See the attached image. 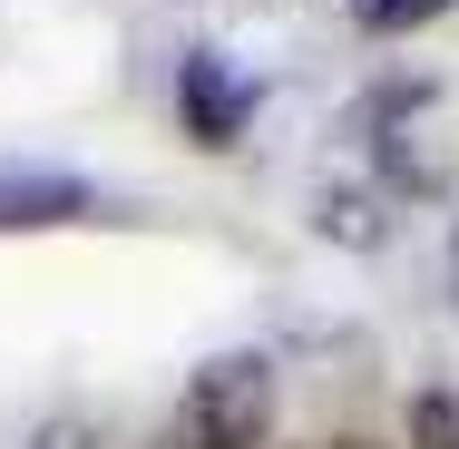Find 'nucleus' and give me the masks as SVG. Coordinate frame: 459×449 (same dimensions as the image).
<instances>
[{
    "label": "nucleus",
    "instance_id": "obj_1",
    "mask_svg": "<svg viewBox=\"0 0 459 449\" xmlns=\"http://www.w3.org/2000/svg\"><path fill=\"white\" fill-rule=\"evenodd\" d=\"M264 410H274V381H264L255 352L205 361V371L186 381L177 420L157 430V449H255V440H264Z\"/></svg>",
    "mask_w": 459,
    "mask_h": 449
},
{
    "label": "nucleus",
    "instance_id": "obj_2",
    "mask_svg": "<svg viewBox=\"0 0 459 449\" xmlns=\"http://www.w3.org/2000/svg\"><path fill=\"white\" fill-rule=\"evenodd\" d=\"M177 108H186V137H195V147H235V137H245V117H255L245 79H225V59H205V49L186 59Z\"/></svg>",
    "mask_w": 459,
    "mask_h": 449
},
{
    "label": "nucleus",
    "instance_id": "obj_3",
    "mask_svg": "<svg viewBox=\"0 0 459 449\" xmlns=\"http://www.w3.org/2000/svg\"><path fill=\"white\" fill-rule=\"evenodd\" d=\"M98 205L89 177H49V167H0V235H30V225H79Z\"/></svg>",
    "mask_w": 459,
    "mask_h": 449
},
{
    "label": "nucleus",
    "instance_id": "obj_4",
    "mask_svg": "<svg viewBox=\"0 0 459 449\" xmlns=\"http://www.w3.org/2000/svg\"><path fill=\"white\" fill-rule=\"evenodd\" d=\"M440 10H450V0H352V20L381 30V39H391V30H420V20H440Z\"/></svg>",
    "mask_w": 459,
    "mask_h": 449
},
{
    "label": "nucleus",
    "instance_id": "obj_5",
    "mask_svg": "<svg viewBox=\"0 0 459 449\" xmlns=\"http://www.w3.org/2000/svg\"><path fill=\"white\" fill-rule=\"evenodd\" d=\"M411 430H420V449H459V401H440V391H430V401L411 410Z\"/></svg>",
    "mask_w": 459,
    "mask_h": 449
},
{
    "label": "nucleus",
    "instance_id": "obj_6",
    "mask_svg": "<svg viewBox=\"0 0 459 449\" xmlns=\"http://www.w3.org/2000/svg\"><path fill=\"white\" fill-rule=\"evenodd\" d=\"M333 449H371V440H333Z\"/></svg>",
    "mask_w": 459,
    "mask_h": 449
}]
</instances>
